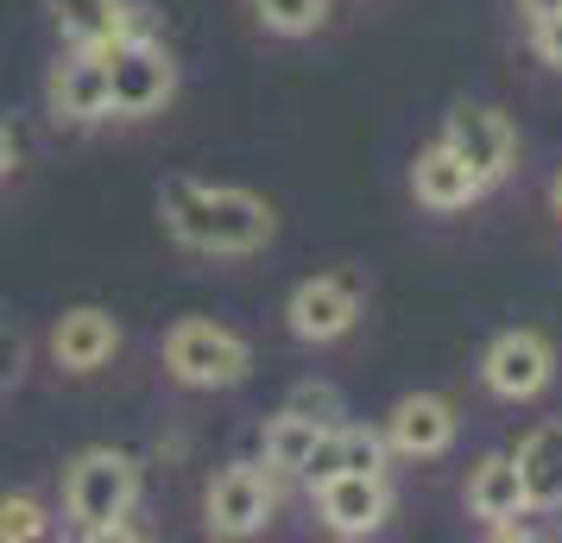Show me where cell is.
<instances>
[{
    "label": "cell",
    "mask_w": 562,
    "mask_h": 543,
    "mask_svg": "<svg viewBox=\"0 0 562 543\" xmlns=\"http://www.w3.org/2000/svg\"><path fill=\"white\" fill-rule=\"evenodd\" d=\"M52 108L57 121H102L108 114V52H82L52 70Z\"/></svg>",
    "instance_id": "5bb4252c"
},
{
    "label": "cell",
    "mask_w": 562,
    "mask_h": 543,
    "mask_svg": "<svg viewBox=\"0 0 562 543\" xmlns=\"http://www.w3.org/2000/svg\"><path fill=\"white\" fill-rule=\"evenodd\" d=\"M114 348H121V323L95 304H82V310H64L52 329V354L64 373H95V366L114 361Z\"/></svg>",
    "instance_id": "8fae6325"
},
{
    "label": "cell",
    "mask_w": 562,
    "mask_h": 543,
    "mask_svg": "<svg viewBox=\"0 0 562 543\" xmlns=\"http://www.w3.org/2000/svg\"><path fill=\"white\" fill-rule=\"evenodd\" d=\"M531 45L543 64H557L562 70V13H550V20H531Z\"/></svg>",
    "instance_id": "cb8c5ba5"
},
{
    "label": "cell",
    "mask_w": 562,
    "mask_h": 543,
    "mask_svg": "<svg viewBox=\"0 0 562 543\" xmlns=\"http://www.w3.org/2000/svg\"><path fill=\"white\" fill-rule=\"evenodd\" d=\"M45 531L52 524H45V506L32 493H0V543H32Z\"/></svg>",
    "instance_id": "d6986e66"
},
{
    "label": "cell",
    "mask_w": 562,
    "mask_h": 543,
    "mask_svg": "<svg viewBox=\"0 0 562 543\" xmlns=\"http://www.w3.org/2000/svg\"><path fill=\"white\" fill-rule=\"evenodd\" d=\"M486 183L461 165L442 139H436L430 152H417V165H411V196L424 208H436V215H456V208H468L474 196H481Z\"/></svg>",
    "instance_id": "4fadbf2b"
},
{
    "label": "cell",
    "mask_w": 562,
    "mask_h": 543,
    "mask_svg": "<svg viewBox=\"0 0 562 543\" xmlns=\"http://www.w3.org/2000/svg\"><path fill=\"white\" fill-rule=\"evenodd\" d=\"M13 165H20V139H13V127H7V121H0V178H7Z\"/></svg>",
    "instance_id": "d4e9b609"
},
{
    "label": "cell",
    "mask_w": 562,
    "mask_h": 543,
    "mask_svg": "<svg viewBox=\"0 0 562 543\" xmlns=\"http://www.w3.org/2000/svg\"><path fill=\"white\" fill-rule=\"evenodd\" d=\"M360 316V291L348 279H304L284 304V323L297 341H341Z\"/></svg>",
    "instance_id": "9c48e42d"
},
{
    "label": "cell",
    "mask_w": 562,
    "mask_h": 543,
    "mask_svg": "<svg viewBox=\"0 0 562 543\" xmlns=\"http://www.w3.org/2000/svg\"><path fill=\"white\" fill-rule=\"evenodd\" d=\"M26 380V336L13 323H0V392Z\"/></svg>",
    "instance_id": "7402d4cb"
},
{
    "label": "cell",
    "mask_w": 562,
    "mask_h": 543,
    "mask_svg": "<svg viewBox=\"0 0 562 543\" xmlns=\"http://www.w3.org/2000/svg\"><path fill=\"white\" fill-rule=\"evenodd\" d=\"M158 215H165V234L190 247V253H215V259H240L259 253L279 215L266 196L254 190H234V183H196V178H171L158 190Z\"/></svg>",
    "instance_id": "6da1fadb"
},
{
    "label": "cell",
    "mask_w": 562,
    "mask_h": 543,
    "mask_svg": "<svg viewBox=\"0 0 562 543\" xmlns=\"http://www.w3.org/2000/svg\"><path fill=\"white\" fill-rule=\"evenodd\" d=\"M385 442H392V455H411V462L442 455V449L456 442V411H449V398H436V392L398 398L392 417H385Z\"/></svg>",
    "instance_id": "30bf717a"
},
{
    "label": "cell",
    "mask_w": 562,
    "mask_h": 543,
    "mask_svg": "<svg viewBox=\"0 0 562 543\" xmlns=\"http://www.w3.org/2000/svg\"><path fill=\"white\" fill-rule=\"evenodd\" d=\"M518 7H525L531 20H550V13H562V0H518Z\"/></svg>",
    "instance_id": "484cf974"
},
{
    "label": "cell",
    "mask_w": 562,
    "mask_h": 543,
    "mask_svg": "<svg viewBox=\"0 0 562 543\" xmlns=\"http://www.w3.org/2000/svg\"><path fill=\"white\" fill-rule=\"evenodd\" d=\"M284 411L304 417V423H316V430H335V417H341V392H335V386H316V380H304V386L284 398Z\"/></svg>",
    "instance_id": "44dd1931"
},
{
    "label": "cell",
    "mask_w": 562,
    "mask_h": 543,
    "mask_svg": "<svg viewBox=\"0 0 562 543\" xmlns=\"http://www.w3.org/2000/svg\"><path fill=\"white\" fill-rule=\"evenodd\" d=\"M335 449H341V474H385L392 455L385 430H341V423H335Z\"/></svg>",
    "instance_id": "ac0fdd59"
},
{
    "label": "cell",
    "mask_w": 562,
    "mask_h": 543,
    "mask_svg": "<svg viewBox=\"0 0 562 543\" xmlns=\"http://www.w3.org/2000/svg\"><path fill=\"white\" fill-rule=\"evenodd\" d=\"M550 203H557V215H562V178H557V190H550Z\"/></svg>",
    "instance_id": "4316f807"
},
{
    "label": "cell",
    "mask_w": 562,
    "mask_h": 543,
    "mask_svg": "<svg viewBox=\"0 0 562 543\" xmlns=\"http://www.w3.org/2000/svg\"><path fill=\"white\" fill-rule=\"evenodd\" d=\"M178 95V64L171 52L146 38V32H127L121 45H108V114L121 121H146Z\"/></svg>",
    "instance_id": "3957f363"
},
{
    "label": "cell",
    "mask_w": 562,
    "mask_h": 543,
    "mask_svg": "<svg viewBox=\"0 0 562 543\" xmlns=\"http://www.w3.org/2000/svg\"><path fill=\"white\" fill-rule=\"evenodd\" d=\"M254 13L284 38H304V32L323 26V0H254Z\"/></svg>",
    "instance_id": "ffe728a7"
},
{
    "label": "cell",
    "mask_w": 562,
    "mask_h": 543,
    "mask_svg": "<svg viewBox=\"0 0 562 543\" xmlns=\"http://www.w3.org/2000/svg\"><path fill=\"white\" fill-rule=\"evenodd\" d=\"M468 512L486 518V524H506V518H525L531 499H525V480H518V462L512 455H486L468 474Z\"/></svg>",
    "instance_id": "2e32d148"
},
{
    "label": "cell",
    "mask_w": 562,
    "mask_h": 543,
    "mask_svg": "<svg viewBox=\"0 0 562 543\" xmlns=\"http://www.w3.org/2000/svg\"><path fill=\"white\" fill-rule=\"evenodd\" d=\"M165 366H171V380L196 392H222V386H240L247 380V366H254V348L222 329V323H209V316H183L171 323V336H165Z\"/></svg>",
    "instance_id": "7a4b0ae2"
},
{
    "label": "cell",
    "mask_w": 562,
    "mask_h": 543,
    "mask_svg": "<svg viewBox=\"0 0 562 543\" xmlns=\"http://www.w3.org/2000/svg\"><path fill=\"white\" fill-rule=\"evenodd\" d=\"M329 474H341V449H335V430H323V437H316V449L304 455V480H310V487H323Z\"/></svg>",
    "instance_id": "603a6c76"
},
{
    "label": "cell",
    "mask_w": 562,
    "mask_h": 543,
    "mask_svg": "<svg viewBox=\"0 0 562 543\" xmlns=\"http://www.w3.org/2000/svg\"><path fill=\"white\" fill-rule=\"evenodd\" d=\"M316 423H304V417L279 411L272 423H266V467H279V474H304V455L316 449Z\"/></svg>",
    "instance_id": "e0dca14e"
},
{
    "label": "cell",
    "mask_w": 562,
    "mask_h": 543,
    "mask_svg": "<svg viewBox=\"0 0 562 543\" xmlns=\"http://www.w3.org/2000/svg\"><path fill=\"white\" fill-rule=\"evenodd\" d=\"M518 480H525V499L543 506V512H557L562 506V417L550 423H537L531 437L518 442Z\"/></svg>",
    "instance_id": "9a60e30c"
},
{
    "label": "cell",
    "mask_w": 562,
    "mask_h": 543,
    "mask_svg": "<svg viewBox=\"0 0 562 543\" xmlns=\"http://www.w3.org/2000/svg\"><path fill=\"white\" fill-rule=\"evenodd\" d=\"M139 499V462L127 449H82L77 462L64 467V512L77 518L82 531H95L108 518H127Z\"/></svg>",
    "instance_id": "277c9868"
},
{
    "label": "cell",
    "mask_w": 562,
    "mask_h": 543,
    "mask_svg": "<svg viewBox=\"0 0 562 543\" xmlns=\"http://www.w3.org/2000/svg\"><path fill=\"white\" fill-rule=\"evenodd\" d=\"M45 13L64 32V45H82V52H108L133 32L127 0H45Z\"/></svg>",
    "instance_id": "7c38bea8"
},
{
    "label": "cell",
    "mask_w": 562,
    "mask_h": 543,
    "mask_svg": "<svg viewBox=\"0 0 562 543\" xmlns=\"http://www.w3.org/2000/svg\"><path fill=\"white\" fill-rule=\"evenodd\" d=\"M279 512V493H272V467L234 462L222 467L203 493V524L209 538H259Z\"/></svg>",
    "instance_id": "5b68a950"
},
{
    "label": "cell",
    "mask_w": 562,
    "mask_h": 543,
    "mask_svg": "<svg viewBox=\"0 0 562 543\" xmlns=\"http://www.w3.org/2000/svg\"><path fill=\"white\" fill-rule=\"evenodd\" d=\"M550 373H557V354H550V341L537 336V329H506L481 361L486 392H499L512 405L518 398H537V392L550 386Z\"/></svg>",
    "instance_id": "52a82bcc"
},
{
    "label": "cell",
    "mask_w": 562,
    "mask_h": 543,
    "mask_svg": "<svg viewBox=\"0 0 562 543\" xmlns=\"http://www.w3.org/2000/svg\"><path fill=\"white\" fill-rule=\"evenodd\" d=\"M316 512L335 538H367L380 531L385 512H392V493H385V474H329L316 487Z\"/></svg>",
    "instance_id": "ba28073f"
},
{
    "label": "cell",
    "mask_w": 562,
    "mask_h": 543,
    "mask_svg": "<svg viewBox=\"0 0 562 543\" xmlns=\"http://www.w3.org/2000/svg\"><path fill=\"white\" fill-rule=\"evenodd\" d=\"M442 146H449L481 183H499L512 171V158H518V133H512V121L499 108L456 102L449 108V127H442Z\"/></svg>",
    "instance_id": "8992f818"
}]
</instances>
